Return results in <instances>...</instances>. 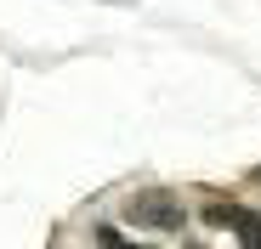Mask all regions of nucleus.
<instances>
[{"mask_svg":"<svg viewBox=\"0 0 261 249\" xmlns=\"http://www.w3.org/2000/svg\"><path fill=\"white\" fill-rule=\"evenodd\" d=\"M125 221L130 227H142V232H182L188 227V210H182V198L176 193H137L125 204Z\"/></svg>","mask_w":261,"mask_h":249,"instance_id":"1","label":"nucleus"},{"mask_svg":"<svg viewBox=\"0 0 261 249\" xmlns=\"http://www.w3.org/2000/svg\"><path fill=\"white\" fill-rule=\"evenodd\" d=\"M204 221L210 227H227L244 249H261V215L244 210V204H222V198H216V204H204Z\"/></svg>","mask_w":261,"mask_h":249,"instance_id":"2","label":"nucleus"},{"mask_svg":"<svg viewBox=\"0 0 261 249\" xmlns=\"http://www.w3.org/2000/svg\"><path fill=\"white\" fill-rule=\"evenodd\" d=\"M97 243H102V249H148V243H130L119 227H97Z\"/></svg>","mask_w":261,"mask_h":249,"instance_id":"3","label":"nucleus"},{"mask_svg":"<svg viewBox=\"0 0 261 249\" xmlns=\"http://www.w3.org/2000/svg\"><path fill=\"white\" fill-rule=\"evenodd\" d=\"M255 181H261V170H255Z\"/></svg>","mask_w":261,"mask_h":249,"instance_id":"4","label":"nucleus"}]
</instances>
